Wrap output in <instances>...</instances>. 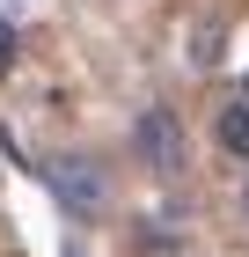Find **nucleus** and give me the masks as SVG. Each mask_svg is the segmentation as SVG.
<instances>
[{"label": "nucleus", "instance_id": "obj_1", "mask_svg": "<svg viewBox=\"0 0 249 257\" xmlns=\"http://www.w3.org/2000/svg\"><path fill=\"white\" fill-rule=\"evenodd\" d=\"M132 155L147 162L154 177H176V169L191 162V140H183V118H176V110H161V103H154V110H139V125H132Z\"/></svg>", "mask_w": 249, "mask_h": 257}, {"label": "nucleus", "instance_id": "obj_2", "mask_svg": "<svg viewBox=\"0 0 249 257\" xmlns=\"http://www.w3.org/2000/svg\"><path fill=\"white\" fill-rule=\"evenodd\" d=\"M52 184L66 191V206H88V213L103 206V177H96V162H74V155H66V162L52 169Z\"/></svg>", "mask_w": 249, "mask_h": 257}, {"label": "nucleus", "instance_id": "obj_3", "mask_svg": "<svg viewBox=\"0 0 249 257\" xmlns=\"http://www.w3.org/2000/svg\"><path fill=\"white\" fill-rule=\"evenodd\" d=\"M212 140H220L234 162H249V103H227V110L212 118Z\"/></svg>", "mask_w": 249, "mask_h": 257}, {"label": "nucleus", "instance_id": "obj_4", "mask_svg": "<svg viewBox=\"0 0 249 257\" xmlns=\"http://www.w3.org/2000/svg\"><path fill=\"white\" fill-rule=\"evenodd\" d=\"M8 66H15V22L0 15V74H8Z\"/></svg>", "mask_w": 249, "mask_h": 257}]
</instances>
